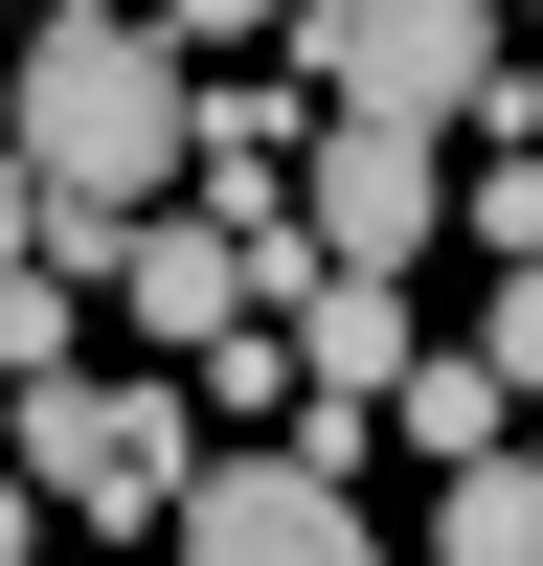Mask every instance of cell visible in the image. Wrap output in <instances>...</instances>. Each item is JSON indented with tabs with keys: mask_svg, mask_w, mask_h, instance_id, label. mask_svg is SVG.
Masks as SVG:
<instances>
[{
	"mask_svg": "<svg viewBox=\"0 0 543 566\" xmlns=\"http://www.w3.org/2000/svg\"><path fill=\"white\" fill-rule=\"evenodd\" d=\"M272 45H295V91H340L362 136H498L521 114V45H498L476 0H272Z\"/></svg>",
	"mask_w": 543,
	"mask_h": 566,
	"instance_id": "7a4b0ae2",
	"label": "cell"
},
{
	"mask_svg": "<svg viewBox=\"0 0 543 566\" xmlns=\"http://www.w3.org/2000/svg\"><path fill=\"white\" fill-rule=\"evenodd\" d=\"M476 363H498V386L543 408V272H498V317H476Z\"/></svg>",
	"mask_w": 543,
	"mask_h": 566,
	"instance_id": "9c48e42d",
	"label": "cell"
},
{
	"mask_svg": "<svg viewBox=\"0 0 543 566\" xmlns=\"http://www.w3.org/2000/svg\"><path fill=\"white\" fill-rule=\"evenodd\" d=\"M430 566H543V453H498V476H430Z\"/></svg>",
	"mask_w": 543,
	"mask_h": 566,
	"instance_id": "ba28073f",
	"label": "cell"
},
{
	"mask_svg": "<svg viewBox=\"0 0 543 566\" xmlns=\"http://www.w3.org/2000/svg\"><path fill=\"white\" fill-rule=\"evenodd\" d=\"M295 227H317V272H430V136H362V114H317V181H295Z\"/></svg>",
	"mask_w": 543,
	"mask_h": 566,
	"instance_id": "5b68a950",
	"label": "cell"
},
{
	"mask_svg": "<svg viewBox=\"0 0 543 566\" xmlns=\"http://www.w3.org/2000/svg\"><path fill=\"white\" fill-rule=\"evenodd\" d=\"M272 317H295V386H317V408H362V431H407V386H430V340H407V295H385V272H317V250H295V295H272Z\"/></svg>",
	"mask_w": 543,
	"mask_h": 566,
	"instance_id": "8992f818",
	"label": "cell"
},
{
	"mask_svg": "<svg viewBox=\"0 0 543 566\" xmlns=\"http://www.w3.org/2000/svg\"><path fill=\"white\" fill-rule=\"evenodd\" d=\"M181 566H385V522H362L340 476H295V453H226L204 522H181Z\"/></svg>",
	"mask_w": 543,
	"mask_h": 566,
	"instance_id": "52a82bcc",
	"label": "cell"
},
{
	"mask_svg": "<svg viewBox=\"0 0 543 566\" xmlns=\"http://www.w3.org/2000/svg\"><path fill=\"white\" fill-rule=\"evenodd\" d=\"M498 159H543V45H521V114H498Z\"/></svg>",
	"mask_w": 543,
	"mask_h": 566,
	"instance_id": "30bf717a",
	"label": "cell"
},
{
	"mask_svg": "<svg viewBox=\"0 0 543 566\" xmlns=\"http://www.w3.org/2000/svg\"><path fill=\"white\" fill-rule=\"evenodd\" d=\"M23 499H45V522H204V408H181V386H45L23 408Z\"/></svg>",
	"mask_w": 543,
	"mask_h": 566,
	"instance_id": "3957f363",
	"label": "cell"
},
{
	"mask_svg": "<svg viewBox=\"0 0 543 566\" xmlns=\"http://www.w3.org/2000/svg\"><path fill=\"white\" fill-rule=\"evenodd\" d=\"M91 272H114V317H136V340H249V317H272V250H249V227H204V205H159V227H114V250H91Z\"/></svg>",
	"mask_w": 543,
	"mask_h": 566,
	"instance_id": "277c9868",
	"label": "cell"
},
{
	"mask_svg": "<svg viewBox=\"0 0 543 566\" xmlns=\"http://www.w3.org/2000/svg\"><path fill=\"white\" fill-rule=\"evenodd\" d=\"M181 181H204V91H181L159 23H114V0H68V23L23 45V205L45 227H159Z\"/></svg>",
	"mask_w": 543,
	"mask_h": 566,
	"instance_id": "6da1fadb",
	"label": "cell"
}]
</instances>
